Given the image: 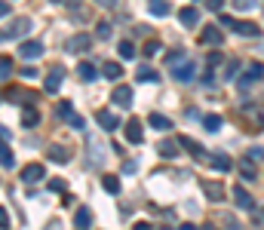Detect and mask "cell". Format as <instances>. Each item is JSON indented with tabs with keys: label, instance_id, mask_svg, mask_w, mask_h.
Instances as JSON below:
<instances>
[{
	"label": "cell",
	"instance_id": "1",
	"mask_svg": "<svg viewBox=\"0 0 264 230\" xmlns=\"http://www.w3.org/2000/svg\"><path fill=\"white\" fill-rule=\"evenodd\" d=\"M28 31H31V19H28V16H22V19H16L9 28L0 31V43H6V40H19V37H25Z\"/></svg>",
	"mask_w": 264,
	"mask_h": 230
},
{
	"label": "cell",
	"instance_id": "2",
	"mask_svg": "<svg viewBox=\"0 0 264 230\" xmlns=\"http://www.w3.org/2000/svg\"><path fill=\"white\" fill-rule=\"evenodd\" d=\"M111 101L117 108H132V101H135V95H132V86H117L111 92Z\"/></svg>",
	"mask_w": 264,
	"mask_h": 230
},
{
	"label": "cell",
	"instance_id": "3",
	"mask_svg": "<svg viewBox=\"0 0 264 230\" xmlns=\"http://www.w3.org/2000/svg\"><path fill=\"white\" fill-rule=\"evenodd\" d=\"M19 55H22V59H28V62L40 59V55H43V43L40 40H25L19 46Z\"/></svg>",
	"mask_w": 264,
	"mask_h": 230
},
{
	"label": "cell",
	"instance_id": "4",
	"mask_svg": "<svg viewBox=\"0 0 264 230\" xmlns=\"http://www.w3.org/2000/svg\"><path fill=\"white\" fill-rule=\"evenodd\" d=\"M203 193H206V197H209L212 203H221L224 200V184L221 181H215V178H209V181H203Z\"/></svg>",
	"mask_w": 264,
	"mask_h": 230
},
{
	"label": "cell",
	"instance_id": "5",
	"mask_svg": "<svg viewBox=\"0 0 264 230\" xmlns=\"http://www.w3.org/2000/svg\"><path fill=\"white\" fill-rule=\"evenodd\" d=\"M43 178H47V169H43L40 163H31V166L22 169V181H25V184H37Z\"/></svg>",
	"mask_w": 264,
	"mask_h": 230
},
{
	"label": "cell",
	"instance_id": "6",
	"mask_svg": "<svg viewBox=\"0 0 264 230\" xmlns=\"http://www.w3.org/2000/svg\"><path fill=\"white\" fill-rule=\"evenodd\" d=\"M62 83H65V71H62V68H52V71L47 74V83H43V89L52 95V92L62 89Z\"/></svg>",
	"mask_w": 264,
	"mask_h": 230
},
{
	"label": "cell",
	"instance_id": "7",
	"mask_svg": "<svg viewBox=\"0 0 264 230\" xmlns=\"http://www.w3.org/2000/svg\"><path fill=\"white\" fill-rule=\"evenodd\" d=\"M89 166H101V160H105V141H98V138H89Z\"/></svg>",
	"mask_w": 264,
	"mask_h": 230
},
{
	"label": "cell",
	"instance_id": "8",
	"mask_svg": "<svg viewBox=\"0 0 264 230\" xmlns=\"http://www.w3.org/2000/svg\"><path fill=\"white\" fill-rule=\"evenodd\" d=\"M261 77H264V65L255 62V65H249V68H246V74H243V77H240V86L246 89V86H252V83H255V80H261Z\"/></svg>",
	"mask_w": 264,
	"mask_h": 230
},
{
	"label": "cell",
	"instance_id": "9",
	"mask_svg": "<svg viewBox=\"0 0 264 230\" xmlns=\"http://www.w3.org/2000/svg\"><path fill=\"white\" fill-rule=\"evenodd\" d=\"M178 151H181V144H178V141H172V138H163V141L157 144V154L163 157V160H172V157H178Z\"/></svg>",
	"mask_w": 264,
	"mask_h": 230
},
{
	"label": "cell",
	"instance_id": "10",
	"mask_svg": "<svg viewBox=\"0 0 264 230\" xmlns=\"http://www.w3.org/2000/svg\"><path fill=\"white\" fill-rule=\"evenodd\" d=\"M178 22H181V25H185V28H193V25H197V22H200V9H197V6H181V13H178Z\"/></svg>",
	"mask_w": 264,
	"mask_h": 230
},
{
	"label": "cell",
	"instance_id": "11",
	"mask_svg": "<svg viewBox=\"0 0 264 230\" xmlns=\"http://www.w3.org/2000/svg\"><path fill=\"white\" fill-rule=\"evenodd\" d=\"M126 138H129V144H142L144 141V132H142V123L139 120H129V123H126Z\"/></svg>",
	"mask_w": 264,
	"mask_h": 230
},
{
	"label": "cell",
	"instance_id": "12",
	"mask_svg": "<svg viewBox=\"0 0 264 230\" xmlns=\"http://www.w3.org/2000/svg\"><path fill=\"white\" fill-rule=\"evenodd\" d=\"M193 71H197V68H193V62H185V59H181V65H175V80H178V83H191V80H193Z\"/></svg>",
	"mask_w": 264,
	"mask_h": 230
},
{
	"label": "cell",
	"instance_id": "13",
	"mask_svg": "<svg viewBox=\"0 0 264 230\" xmlns=\"http://www.w3.org/2000/svg\"><path fill=\"white\" fill-rule=\"evenodd\" d=\"M237 34H243V37H258V34H261V28L255 25V22H237L234 19V25H231Z\"/></svg>",
	"mask_w": 264,
	"mask_h": 230
},
{
	"label": "cell",
	"instance_id": "14",
	"mask_svg": "<svg viewBox=\"0 0 264 230\" xmlns=\"http://www.w3.org/2000/svg\"><path fill=\"white\" fill-rule=\"evenodd\" d=\"M96 120H98V126H101V129H105V132H114V129H117V126H120V120L114 117L111 111H98V114H96Z\"/></svg>",
	"mask_w": 264,
	"mask_h": 230
},
{
	"label": "cell",
	"instance_id": "15",
	"mask_svg": "<svg viewBox=\"0 0 264 230\" xmlns=\"http://www.w3.org/2000/svg\"><path fill=\"white\" fill-rule=\"evenodd\" d=\"M203 43H206V46H221V43H224V34H221V28L209 25V28L203 31Z\"/></svg>",
	"mask_w": 264,
	"mask_h": 230
},
{
	"label": "cell",
	"instance_id": "16",
	"mask_svg": "<svg viewBox=\"0 0 264 230\" xmlns=\"http://www.w3.org/2000/svg\"><path fill=\"white\" fill-rule=\"evenodd\" d=\"M209 166H212L215 172H231V169H234V160L224 157V154H212V157H209Z\"/></svg>",
	"mask_w": 264,
	"mask_h": 230
},
{
	"label": "cell",
	"instance_id": "17",
	"mask_svg": "<svg viewBox=\"0 0 264 230\" xmlns=\"http://www.w3.org/2000/svg\"><path fill=\"white\" fill-rule=\"evenodd\" d=\"M178 144L185 147V151H191V157H206V151L200 147V141H193L191 135H181V138H178Z\"/></svg>",
	"mask_w": 264,
	"mask_h": 230
},
{
	"label": "cell",
	"instance_id": "18",
	"mask_svg": "<svg viewBox=\"0 0 264 230\" xmlns=\"http://www.w3.org/2000/svg\"><path fill=\"white\" fill-rule=\"evenodd\" d=\"M47 157L52 160V163H62V166L71 160V154H68L65 147H59V144H49V147H47Z\"/></svg>",
	"mask_w": 264,
	"mask_h": 230
},
{
	"label": "cell",
	"instance_id": "19",
	"mask_svg": "<svg viewBox=\"0 0 264 230\" xmlns=\"http://www.w3.org/2000/svg\"><path fill=\"white\" fill-rule=\"evenodd\" d=\"M231 193H234V200H237L240 209H252V206H255V200L249 197V190H246V187H234Z\"/></svg>",
	"mask_w": 264,
	"mask_h": 230
},
{
	"label": "cell",
	"instance_id": "20",
	"mask_svg": "<svg viewBox=\"0 0 264 230\" xmlns=\"http://www.w3.org/2000/svg\"><path fill=\"white\" fill-rule=\"evenodd\" d=\"M71 52H86L89 46H93V37H86V34H77V37H71Z\"/></svg>",
	"mask_w": 264,
	"mask_h": 230
},
{
	"label": "cell",
	"instance_id": "21",
	"mask_svg": "<svg viewBox=\"0 0 264 230\" xmlns=\"http://www.w3.org/2000/svg\"><path fill=\"white\" fill-rule=\"evenodd\" d=\"M147 123H151L154 126V129H160V132H166V129H172V120L169 117H163V114H151V117H147Z\"/></svg>",
	"mask_w": 264,
	"mask_h": 230
},
{
	"label": "cell",
	"instance_id": "22",
	"mask_svg": "<svg viewBox=\"0 0 264 230\" xmlns=\"http://www.w3.org/2000/svg\"><path fill=\"white\" fill-rule=\"evenodd\" d=\"M77 77L83 80V83H93V80H96V68L89 65V62H80L77 65Z\"/></svg>",
	"mask_w": 264,
	"mask_h": 230
},
{
	"label": "cell",
	"instance_id": "23",
	"mask_svg": "<svg viewBox=\"0 0 264 230\" xmlns=\"http://www.w3.org/2000/svg\"><path fill=\"white\" fill-rule=\"evenodd\" d=\"M0 166H3V169H13V166H16V157H13V151L6 147V141H0Z\"/></svg>",
	"mask_w": 264,
	"mask_h": 230
},
{
	"label": "cell",
	"instance_id": "24",
	"mask_svg": "<svg viewBox=\"0 0 264 230\" xmlns=\"http://www.w3.org/2000/svg\"><path fill=\"white\" fill-rule=\"evenodd\" d=\"M22 123H25L28 129H31V126H37L40 123V111L37 108H25V111H22Z\"/></svg>",
	"mask_w": 264,
	"mask_h": 230
},
{
	"label": "cell",
	"instance_id": "25",
	"mask_svg": "<svg viewBox=\"0 0 264 230\" xmlns=\"http://www.w3.org/2000/svg\"><path fill=\"white\" fill-rule=\"evenodd\" d=\"M101 74L111 77V80H120V77H123V68H120L117 62H105V65H101Z\"/></svg>",
	"mask_w": 264,
	"mask_h": 230
},
{
	"label": "cell",
	"instance_id": "26",
	"mask_svg": "<svg viewBox=\"0 0 264 230\" xmlns=\"http://www.w3.org/2000/svg\"><path fill=\"white\" fill-rule=\"evenodd\" d=\"M203 129L206 132H218L221 129V117H218V114H206L203 117Z\"/></svg>",
	"mask_w": 264,
	"mask_h": 230
},
{
	"label": "cell",
	"instance_id": "27",
	"mask_svg": "<svg viewBox=\"0 0 264 230\" xmlns=\"http://www.w3.org/2000/svg\"><path fill=\"white\" fill-rule=\"evenodd\" d=\"M139 80H142V83H157V80H160V74L154 71V68L142 65V68H139Z\"/></svg>",
	"mask_w": 264,
	"mask_h": 230
},
{
	"label": "cell",
	"instance_id": "28",
	"mask_svg": "<svg viewBox=\"0 0 264 230\" xmlns=\"http://www.w3.org/2000/svg\"><path fill=\"white\" fill-rule=\"evenodd\" d=\"M151 16H157V19L169 16V3L166 0H151Z\"/></svg>",
	"mask_w": 264,
	"mask_h": 230
},
{
	"label": "cell",
	"instance_id": "29",
	"mask_svg": "<svg viewBox=\"0 0 264 230\" xmlns=\"http://www.w3.org/2000/svg\"><path fill=\"white\" fill-rule=\"evenodd\" d=\"M74 224H77V227H89V224H93V212H89V209H77Z\"/></svg>",
	"mask_w": 264,
	"mask_h": 230
},
{
	"label": "cell",
	"instance_id": "30",
	"mask_svg": "<svg viewBox=\"0 0 264 230\" xmlns=\"http://www.w3.org/2000/svg\"><path fill=\"white\" fill-rule=\"evenodd\" d=\"M101 187H105L108 193H120V178L117 175H105L101 178Z\"/></svg>",
	"mask_w": 264,
	"mask_h": 230
},
{
	"label": "cell",
	"instance_id": "31",
	"mask_svg": "<svg viewBox=\"0 0 264 230\" xmlns=\"http://www.w3.org/2000/svg\"><path fill=\"white\" fill-rule=\"evenodd\" d=\"M240 175H243V181H255L258 178V172L252 169V160H246V163L240 166Z\"/></svg>",
	"mask_w": 264,
	"mask_h": 230
},
{
	"label": "cell",
	"instance_id": "32",
	"mask_svg": "<svg viewBox=\"0 0 264 230\" xmlns=\"http://www.w3.org/2000/svg\"><path fill=\"white\" fill-rule=\"evenodd\" d=\"M55 114H59L62 120H68L74 114V105H71V101H59V105H55Z\"/></svg>",
	"mask_w": 264,
	"mask_h": 230
},
{
	"label": "cell",
	"instance_id": "33",
	"mask_svg": "<svg viewBox=\"0 0 264 230\" xmlns=\"http://www.w3.org/2000/svg\"><path fill=\"white\" fill-rule=\"evenodd\" d=\"M135 52H139V49H135L132 40H123V43H120V55H123V59H132Z\"/></svg>",
	"mask_w": 264,
	"mask_h": 230
},
{
	"label": "cell",
	"instance_id": "34",
	"mask_svg": "<svg viewBox=\"0 0 264 230\" xmlns=\"http://www.w3.org/2000/svg\"><path fill=\"white\" fill-rule=\"evenodd\" d=\"M246 160H252V163H264V147H252V151L246 154Z\"/></svg>",
	"mask_w": 264,
	"mask_h": 230
},
{
	"label": "cell",
	"instance_id": "35",
	"mask_svg": "<svg viewBox=\"0 0 264 230\" xmlns=\"http://www.w3.org/2000/svg\"><path fill=\"white\" fill-rule=\"evenodd\" d=\"M9 74H13V62H9V59H0V80H6Z\"/></svg>",
	"mask_w": 264,
	"mask_h": 230
},
{
	"label": "cell",
	"instance_id": "36",
	"mask_svg": "<svg viewBox=\"0 0 264 230\" xmlns=\"http://www.w3.org/2000/svg\"><path fill=\"white\" fill-rule=\"evenodd\" d=\"M160 49H163V46H160V40H147V43H144V55H157Z\"/></svg>",
	"mask_w": 264,
	"mask_h": 230
},
{
	"label": "cell",
	"instance_id": "37",
	"mask_svg": "<svg viewBox=\"0 0 264 230\" xmlns=\"http://www.w3.org/2000/svg\"><path fill=\"white\" fill-rule=\"evenodd\" d=\"M68 123H71L74 129H86V120L80 117V114H71V117H68Z\"/></svg>",
	"mask_w": 264,
	"mask_h": 230
},
{
	"label": "cell",
	"instance_id": "38",
	"mask_svg": "<svg viewBox=\"0 0 264 230\" xmlns=\"http://www.w3.org/2000/svg\"><path fill=\"white\" fill-rule=\"evenodd\" d=\"M96 34H98L101 40H105V37H111V25H108V22H98V28H96Z\"/></svg>",
	"mask_w": 264,
	"mask_h": 230
},
{
	"label": "cell",
	"instance_id": "39",
	"mask_svg": "<svg viewBox=\"0 0 264 230\" xmlns=\"http://www.w3.org/2000/svg\"><path fill=\"white\" fill-rule=\"evenodd\" d=\"M237 71H240V62H231V65L224 68V77H227V80H234V77H237Z\"/></svg>",
	"mask_w": 264,
	"mask_h": 230
},
{
	"label": "cell",
	"instance_id": "40",
	"mask_svg": "<svg viewBox=\"0 0 264 230\" xmlns=\"http://www.w3.org/2000/svg\"><path fill=\"white\" fill-rule=\"evenodd\" d=\"M65 187H68V184H65L62 178H52V181H49V190H52V193H59V190H65Z\"/></svg>",
	"mask_w": 264,
	"mask_h": 230
},
{
	"label": "cell",
	"instance_id": "41",
	"mask_svg": "<svg viewBox=\"0 0 264 230\" xmlns=\"http://www.w3.org/2000/svg\"><path fill=\"white\" fill-rule=\"evenodd\" d=\"M221 6H224V0H206V9H212V13H218Z\"/></svg>",
	"mask_w": 264,
	"mask_h": 230
},
{
	"label": "cell",
	"instance_id": "42",
	"mask_svg": "<svg viewBox=\"0 0 264 230\" xmlns=\"http://www.w3.org/2000/svg\"><path fill=\"white\" fill-rule=\"evenodd\" d=\"M0 227H9V212L0 206Z\"/></svg>",
	"mask_w": 264,
	"mask_h": 230
},
{
	"label": "cell",
	"instance_id": "43",
	"mask_svg": "<svg viewBox=\"0 0 264 230\" xmlns=\"http://www.w3.org/2000/svg\"><path fill=\"white\" fill-rule=\"evenodd\" d=\"M234 3H237L240 9H252V6H255V0H234Z\"/></svg>",
	"mask_w": 264,
	"mask_h": 230
},
{
	"label": "cell",
	"instance_id": "44",
	"mask_svg": "<svg viewBox=\"0 0 264 230\" xmlns=\"http://www.w3.org/2000/svg\"><path fill=\"white\" fill-rule=\"evenodd\" d=\"M206 62H209V65H218V62H221V52H209V55H206Z\"/></svg>",
	"mask_w": 264,
	"mask_h": 230
},
{
	"label": "cell",
	"instance_id": "45",
	"mask_svg": "<svg viewBox=\"0 0 264 230\" xmlns=\"http://www.w3.org/2000/svg\"><path fill=\"white\" fill-rule=\"evenodd\" d=\"M22 77H25V80L34 77V80H37V68H25V71H22Z\"/></svg>",
	"mask_w": 264,
	"mask_h": 230
},
{
	"label": "cell",
	"instance_id": "46",
	"mask_svg": "<svg viewBox=\"0 0 264 230\" xmlns=\"http://www.w3.org/2000/svg\"><path fill=\"white\" fill-rule=\"evenodd\" d=\"M3 16H9V3H6V0H0V19H3Z\"/></svg>",
	"mask_w": 264,
	"mask_h": 230
},
{
	"label": "cell",
	"instance_id": "47",
	"mask_svg": "<svg viewBox=\"0 0 264 230\" xmlns=\"http://www.w3.org/2000/svg\"><path fill=\"white\" fill-rule=\"evenodd\" d=\"M0 141H9V132L3 129V126H0Z\"/></svg>",
	"mask_w": 264,
	"mask_h": 230
},
{
	"label": "cell",
	"instance_id": "48",
	"mask_svg": "<svg viewBox=\"0 0 264 230\" xmlns=\"http://www.w3.org/2000/svg\"><path fill=\"white\" fill-rule=\"evenodd\" d=\"M101 3H114V0H101Z\"/></svg>",
	"mask_w": 264,
	"mask_h": 230
},
{
	"label": "cell",
	"instance_id": "49",
	"mask_svg": "<svg viewBox=\"0 0 264 230\" xmlns=\"http://www.w3.org/2000/svg\"><path fill=\"white\" fill-rule=\"evenodd\" d=\"M52 3H62V0H52Z\"/></svg>",
	"mask_w": 264,
	"mask_h": 230
}]
</instances>
